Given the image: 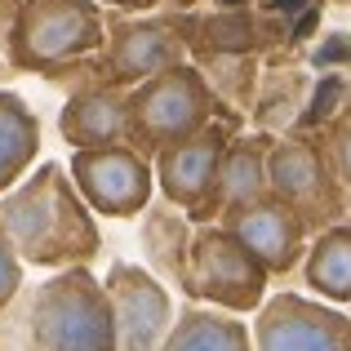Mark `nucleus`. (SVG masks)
Segmentation results:
<instances>
[{"label":"nucleus","instance_id":"39448f33","mask_svg":"<svg viewBox=\"0 0 351 351\" xmlns=\"http://www.w3.org/2000/svg\"><path fill=\"white\" fill-rule=\"evenodd\" d=\"M267 187H271V196L280 205H289L302 218V227L311 236L343 223L351 214V191L338 182L320 138H307V134L271 138V152H267Z\"/></svg>","mask_w":351,"mask_h":351},{"label":"nucleus","instance_id":"f257e3e1","mask_svg":"<svg viewBox=\"0 0 351 351\" xmlns=\"http://www.w3.org/2000/svg\"><path fill=\"white\" fill-rule=\"evenodd\" d=\"M0 227L23 267L62 271V267H89L103 254L94 209L80 200L67 165L53 160L32 165L27 178L0 196Z\"/></svg>","mask_w":351,"mask_h":351},{"label":"nucleus","instance_id":"4be33fe9","mask_svg":"<svg viewBox=\"0 0 351 351\" xmlns=\"http://www.w3.org/2000/svg\"><path fill=\"white\" fill-rule=\"evenodd\" d=\"M0 71H5V53H0Z\"/></svg>","mask_w":351,"mask_h":351},{"label":"nucleus","instance_id":"2eb2a0df","mask_svg":"<svg viewBox=\"0 0 351 351\" xmlns=\"http://www.w3.org/2000/svg\"><path fill=\"white\" fill-rule=\"evenodd\" d=\"M276 134H236L218 165V218L227 209L254 205V200L271 196L267 187V152H271Z\"/></svg>","mask_w":351,"mask_h":351},{"label":"nucleus","instance_id":"423d86ee","mask_svg":"<svg viewBox=\"0 0 351 351\" xmlns=\"http://www.w3.org/2000/svg\"><path fill=\"white\" fill-rule=\"evenodd\" d=\"M267 285H271V276L263 271V263L223 223H196L187 249V280H182V293L191 302L249 316L263 307Z\"/></svg>","mask_w":351,"mask_h":351},{"label":"nucleus","instance_id":"9b49d317","mask_svg":"<svg viewBox=\"0 0 351 351\" xmlns=\"http://www.w3.org/2000/svg\"><path fill=\"white\" fill-rule=\"evenodd\" d=\"M187 62V40L165 23H143V18H107V40L98 58V76L107 85L134 89L160 71Z\"/></svg>","mask_w":351,"mask_h":351},{"label":"nucleus","instance_id":"6e6552de","mask_svg":"<svg viewBox=\"0 0 351 351\" xmlns=\"http://www.w3.org/2000/svg\"><path fill=\"white\" fill-rule=\"evenodd\" d=\"M67 173L76 182L80 200L103 218H138L156 200L152 156H143L129 143L80 147V152H71Z\"/></svg>","mask_w":351,"mask_h":351},{"label":"nucleus","instance_id":"dca6fc26","mask_svg":"<svg viewBox=\"0 0 351 351\" xmlns=\"http://www.w3.org/2000/svg\"><path fill=\"white\" fill-rule=\"evenodd\" d=\"M298 267L316 298L334 302V307H351V218L311 236Z\"/></svg>","mask_w":351,"mask_h":351},{"label":"nucleus","instance_id":"4468645a","mask_svg":"<svg viewBox=\"0 0 351 351\" xmlns=\"http://www.w3.org/2000/svg\"><path fill=\"white\" fill-rule=\"evenodd\" d=\"M138 218H143L147 271H156L160 280H169V285L182 289V280H187V249H191V232H196V223H191L178 205H169L165 196L152 200Z\"/></svg>","mask_w":351,"mask_h":351},{"label":"nucleus","instance_id":"7ed1b4c3","mask_svg":"<svg viewBox=\"0 0 351 351\" xmlns=\"http://www.w3.org/2000/svg\"><path fill=\"white\" fill-rule=\"evenodd\" d=\"M27 338L36 351H120L103 280L89 267H62L36 285L27 302Z\"/></svg>","mask_w":351,"mask_h":351},{"label":"nucleus","instance_id":"f8f14e48","mask_svg":"<svg viewBox=\"0 0 351 351\" xmlns=\"http://www.w3.org/2000/svg\"><path fill=\"white\" fill-rule=\"evenodd\" d=\"M218 223L263 263V271L271 276V280L276 276H289L293 267L302 263L307 245H311V232L302 227V218L293 214L289 205H280L276 196H263V200H254V205L227 209Z\"/></svg>","mask_w":351,"mask_h":351},{"label":"nucleus","instance_id":"f3484780","mask_svg":"<svg viewBox=\"0 0 351 351\" xmlns=\"http://www.w3.org/2000/svg\"><path fill=\"white\" fill-rule=\"evenodd\" d=\"M160 351H254V334L232 311L191 302L173 316V329L160 343Z\"/></svg>","mask_w":351,"mask_h":351},{"label":"nucleus","instance_id":"20e7f679","mask_svg":"<svg viewBox=\"0 0 351 351\" xmlns=\"http://www.w3.org/2000/svg\"><path fill=\"white\" fill-rule=\"evenodd\" d=\"M214 116L218 94L209 89L205 71L196 62H178L129 89V147L156 156L160 147L200 134Z\"/></svg>","mask_w":351,"mask_h":351},{"label":"nucleus","instance_id":"412c9836","mask_svg":"<svg viewBox=\"0 0 351 351\" xmlns=\"http://www.w3.org/2000/svg\"><path fill=\"white\" fill-rule=\"evenodd\" d=\"M18 9H23V0H0V53H5V40H9V27H14Z\"/></svg>","mask_w":351,"mask_h":351},{"label":"nucleus","instance_id":"f03ea898","mask_svg":"<svg viewBox=\"0 0 351 351\" xmlns=\"http://www.w3.org/2000/svg\"><path fill=\"white\" fill-rule=\"evenodd\" d=\"M107 14L98 0H23L5 40V67L27 76H58L103 53Z\"/></svg>","mask_w":351,"mask_h":351},{"label":"nucleus","instance_id":"aec40b11","mask_svg":"<svg viewBox=\"0 0 351 351\" xmlns=\"http://www.w3.org/2000/svg\"><path fill=\"white\" fill-rule=\"evenodd\" d=\"M18 289H23V258L14 254V245H9V236H5V227H0V316L14 307Z\"/></svg>","mask_w":351,"mask_h":351},{"label":"nucleus","instance_id":"1a4fd4ad","mask_svg":"<svg viewBox=\"0 0 351 351\" xmlns=\"http://www.w3.org/2000/svg\"><path fill=\"white\" fill-rule=\"evenodd\" d=\"M254 351H351V311L316 293H267L254 311Z\"/></svg>","mask_w":351,"mask_h":351},{"label":"nucleus","instance_id":"a211bd4d","mask_svg":"<svg viewBox=\"0 0 351 351\" xmlns=\"http://www.w3.org/2000/svg\"><path fill=\"white\" fill-rule=\"evenodd\" d=\"M36 156H40V116L27 107V98L0 89V196L27 178Z\"/></svg>","mask_w":351,"mask_h":351},{"label":"nucleus","instance_id":"ddd939ff","mask_svg":"<svg viewBox=\"0 0 351 351\" xmlns=\"http://www.w3.org/2000/svg\"><path fill=\"white\" fill-rule=\"evenodd\" d=\"M58 134L71 152L129 143V89L107 85V80L76 85L58 112Z\"/></svg>","mask_w":351,"mask_h":351},{"label":"nucleus","instance_id":"0eeeda50","mask_svg":"<svg viewBox=\"0 0 351 351\" xmlns=\"http://www.w3.org/2000/svg\"><path fill=\"white\" fill-rule=\"evenodd\" d=\"M232 138L236 125L214 116L200 134L169 143L152 156L156 191L169 205H178L191 223H218V165H223V152Z\"/></svg>","mask_w":351,"mask_h":351},{"label":"nucleus","instance_id":"9d476101","mask_svg":"<svg viewBox=\"0 0 351 351\" xmlns=\"http://www.w3.org/2000/svg\"><path fill=\"white\" fill-rule=\"evenodd\" d=\"M116 316V347L120 351H160L173 329V298L156 271L138 263H112L103 280Z\"/></svg>","mask_w":351,"mask_h":351},{"label":"nucleus","instance_id":"6ab92c4d","mask_svg":"<svg viewBox=\"0 0 351 351\" xmlns=\"http://www.w3.org/2000/svg\"><path fill=\"white\" fill-rule=\"evenodd\" d=\"M320 147H325V156H329V165H334L338 182L351 191V103L325 125V134H320Z\"/></svg>","mask_w":351,"mask_h":351}]
</instances>
